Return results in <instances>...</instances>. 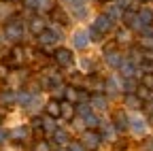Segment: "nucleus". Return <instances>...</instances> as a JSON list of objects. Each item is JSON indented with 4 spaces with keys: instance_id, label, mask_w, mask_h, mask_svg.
I'll use <instances>...</instances> for the list:
<instances>
[{
    "instance_id": "nucleus-18",
    "label": "nucleus",
    "mask_w": 153,
    "mask_h": 151,
    "mask_svg": "<svg viewBox=\"0 0 153 151\" xmlns=\"http://www.w3.org/2000/svg\"><path fill=\"white\" fill-rule=\"evenodd\" d=\"M62 115H64L66 119H72L74 109H72V104H70V102H64V104H62Z\"/></svg>"
},
{
    "instance_id": "nucleus-21",
    "label": "nucleus",
    "mask_w": 153,
    "mask_h": 151,
    "mask_svg": "<svg viewBox=\"0 0 153 151\" xmlns=\"http://www.w3.org/2000/svg\"><path fill=\"white\" fill-rule=\"evenodd\" d=\"M55 143H60V145H64V143H68V136H66V132H62V130H55Z\"/></svg>"
},
{
    "instance_id": "nucleus-35",
    "label": "nucleus",
    "mask_w": 153,
    "mask_h": 151,
    "mask_svg": "<svg viewBox=\"0 0 153 151\" xmlns=\"http://www.w3.org/2000/svg\"><path fill=\"white\" fill-rule=\"evenodd\" d=\"M102 2H108V0H102Z\"/></svg>"
},
{
    "instance_id": "nucleus-1",
    "label": "nucleus",
    "mask_w": 153,
    "mask_h": 151,
    "mask_svg": "<svg viewBox=\"0 0 153 151\" xmlns=\"http://www.w3.org/2000/svg\"><path fill=\"white\" fill-rule=\"evenodd\" d=\"M100 134L98 132H94V130H87L85 134H83V145L87 147V149H98V145H100Z\"/></svg>"
},
{
    "instance_id": "nucleus-4",
    "label": "nucleus",
    "mask_w": 153,
    "mask_h": 151,
    "mask_svg": "<svg viewBox=\"0 0 153 151\" xmlns=\"http://www.w3.org/2000/svg\"><path fill=\"white\" fill-rule=\"evenodd\" d=\"M94 28L98 30V32H108L111 28H113V19L108 15H100L98 19H96V24H94Z\"/></svg>"
},
{
    "instance_id": "nucleus-3",
    "label": "nucleus",
    "mask_w": 153,
    "mask_h": 151,
    "mask_svg": "<svg viewBox=\"0 0 153 151\" xmlns=\"http://www.w3.org/2000/svg\"><path fill=\"white\" fill-rule=\"evenodd\" d=\"M55 62L60 66H70L72 64V53L68 49H57L55 51Z\"/></svg>"
},
{
    "instance_id": "nucleus-16",
    "label": "nucleus",
    "mask_w": 153,
    "mask_h": 151,
    "mask_svg": "<svg viewBox=\"0 0 153 151\" xmlns=\"http://www.w3.org/2000/svg\"><path fill=\"white\" fill-rule=\"evenodd\" d=\"M91 106H94V109H106L104 96H91Z\"/></svg>"
},
{
    "instance_id": "nucleus-12",
    "label": "nucleus",
    "mask_w": 153,
    "mask_h": 151,
    "mask_svg": "<svg viewBox=\"0 0 153 151\" xmlns=\"http://www.w3.org/2000/svg\"><path fill=\"white\" fill-rule=\"evenodd\" d=\"M119 70H121V74H123L126 79H130L132 74H134V64H130V62H121Z\"/></svg>"
},
{
    "instance_id": "nucleus-8",
    "label": "nucleus",
    "mask_w": 153,
    "mask_h": 151,
    "mask_svg": "<svg viewBox=\"0 0 153 151\" xmlns=\"http://www.w3.org/2000/svg\"><path fill=\"white\" fill-rule=\"evenodd\" d=\"M30 30H32L34 34H43V32L47 30V26H45V22H43V19H38V17H36V19H32V22H30Z\"/></svg>"
},
{
    "instance_id": "nucleus-32",
    "label": "nucleus",
    "mask_w": 153,
    "mask_h": 151,
    "mask_svg": "<svg viewBox=\"0 0 153 151\" xmlns=\"http://www.w3.org/2000/svg\"><path fill=\"white\" fill-rule=\"evenodd\" d=\"M143 47H153V39H145V43H143Z\"/></svg>"
},
{
    "instance_id": "nucleus-27",
    "label": "nucleus",
    "mask_w": 153,
    "mask_h": 151,
    "mask_svg": "<svg viewBox=\"0 0 153 151\" xmlns=\"http://www.w3.org/2000/svg\"><path fill=\"white\" fill-rule=\"evenodd\" d=\"M89 34H91V39H94V41H98V39H100V36H102V32H98V30H96L94 26H91V30H89Z\"/></svg>"
},
{
    "instance_id": "nucleus-17",
    "label": "nucleus",
    "mask_w": 153,
    "mask_h": 151,
    "mask_svg": "<svg viewBox=\"0 0 153 151\" xmlns=\"http://www.w3.org/2000/svg\"><path fill=\"white\" fill-rule=\"evenodd\" d=\"M36 9H41V11H53V0H36Z\"/></svg>"
},
{
    "instance_id": "nucleus-33",
    "label": "nucleus",
    "mask_w": 153,
    "mask_h": 151,
    "mask_svg": "<svg viewBox=\"0 0 153 151\" xmlns=\"http://www.w3.org/2000/svg\"><path fill=\"white\" fill-rule=\"evenodd\" d=\"M119 7H130V0H119Z\"/></svg>"
},
{
    "instance_id": "nucleus-15",
    "label": "nucleus",
    "mask_w": 153,
    "mask_h": 151,
    "mask_svg": "<svg viewBox=\"0 0 153 151\" xmlns=\"http://www.w3.org/2000/svg\"><path fill=\"white\" fill-rule=\"evenodd\" d=\"M130 126L134 128V132H136V134H143V132H145V121H143V119H138V117H134Z\"/></svg>"
},
{
    "instance_id": "nucleus-29",
    "label": "nucleus",
    "mask_w": 153,
    "mask_h": 151,
    "mask_svg": "<svg viewBox=\"0 0 153 151\" xmlns=\"http://www.w3.org/2000/svg\"><path fill=\"white\" fill-rule=\"evenodd\" d=\"M126 89H128L130 94L134 91V81H132V79H128V81H126Z\"/></svg>"
},
{
    "instance_id": "nucleus-7",
    "label": "nucleus",
    "mask_w": 153,
    "mask_h": 151,
    "mask_svg": "<svg viewBox=\"0 0 153 151\" xmlns=\"http://www.w3.org/2000/svg\"><path fill=\"white\" fill-rule=\"evenodd\" d=\"M130 123H128V117H126V113H115V128L117 130H126Z\"/></svg>"
},
{
    "instance_id": "nucleus-25",
    "label": "nucleus",
    "mask_w": 153,
    "mask_h": 151,
    "mask_svg": "<svg viewBox=\"0 0 153 151\" xmlns=\"http://www.w3.org/2000/svg\"><path fill=\"white\" fill-rule=\"evenodd\" d=\"M102 134H104L106 138H113V128H111V123H102Z\"/></svg>"
},
{
    "instance_id": "nucleus-14",
    "label": "nucleus",
    "mask_w": 153,
    "mask_h": 151,
    "mask_svg": "<svg viewBox=\"0 0 153 151\" xmlns=\"http://www.w3.org/2000/svg\"><path fill=\"white\" fill-rule=\"evenodd\" d=\"M138 19L143 22V26H145V24H153V13L147 11V9H143V11L138 13Z\"/></svg>"
},
{
    "instance_id": "nucleus-2",
    "label": "nucleus",
    "mask_w": 153,
    "mask_h": 151,
    "mask_svg": "<svg viewBox=\"0 0 153 151\" xmlns=\"http://www.w3.org/2000/svg\"><path fill=\"white\" fill-rule=\"evenodd\" d=\"M4 32H7V36L11 41H19V39H22V24H19V22H11V24H7Z\"/></svg>"
},
{
    "instance_id": "nucleus-26",
    "label": "nucleus",
    "mask_w": 153,
    "mask_h": 151,
    "mask_svg": "<svg viewBox=\"0 0 153 151\" xmlns=\"http://www.w3.org/2000/svg\"><path fill=\"white\" fill-rule=\"evenodd\" d=\"M85 123H87L89 128H96V126H98V119H96L91 113H89V115H85Z\"/></svg>"
},
{
    "instance_id": "nucleus-9",
    "label": "nucleus",
    "mask_w": 153,
    "mask_h": 151,
    "mask_svg": "<svg viewBox=\"0 0 153 151\" xmlns=\"http://www.w3.org/2000/svg\"><path fill=\"white\" fill-rule=\"evenodd\" d=\"M87 32H76L74 34V47H79V49H83V47H87Z\"/></svg>"
},
{
    "instance_id": "nucleus-22",
    "label": "nucleus",
    "mask_w": 153,
    "mask_h": 151,
    "mask_svg": "<svg viewBox=\"0 0 153 151\" xmlns=\"http://www.w3.org/2000/svg\"><path fill=\"white\" fill-rule=\"evenodd\" d=\"M28 136V130L26 128H17V130H13V138H19V141H22V138H26Z\"/></svg>"
},
{
    "instance_id": "nucleus-28",
    "label": "nucleus",
    "mask_w": 153,
    "mask_h": 151,
    "mask_svg": "<svg viewBox=\"0 0 153 151\" xmlns=\"http://www.w3.org/2000/svg\"><path fill=\"white\" fill-rule=\"evenodd\" d=\"M2 100H4V102H13V100H15V96L7 91V94H2Z\"/></svg>"
},
{
    "instance_id": "nucleus-30",
    "label": "nucleus",
    "mask_w": 153,
    "mask_h": 151,
    "mask_svg": "<svg viewBox=\"0 0 153 151\" xmlns=\"http://www.w3.org/2000/svg\"><path fill=\"white\" fill-rule=\"evenodd\" d=\"M70 151H83V145H76L74 143V145H70Z\"/></svg>"
},
{
    "instance_id": "nucleus-31",
    "label": "nucleus",
    "mask_w": 153,
    "mask_h": 151,
    "mask_svg": "<svg viewBox=\"0 0 153 151\" xmlns=\"http://www.w3.org/2000/svg\"><path fill=\"white\" fill-rule=\"evenodd\" d=\"M119 41H123V43L128 41V32H126V30H123V32H119Z\"/></svg>"
},
{
    "instance_id": "nucleus-20",
    "label": "nucleus",
    "mask_w": 153,
    "mask_h": 151,
    "mask_svg": "<svg viewBox=\"0 0 153 151\" xmlns=\"http://www.w3.org/2000/svg\"><path fill=\"white\" fill-rule=\"evenodd\" d=\"M106 91L111 94V96H115V94H119V85L115 83V79H108V81H106Z\"/></svg>"
},
{
    "instance_id": "nucleus-6",
    "label": "nucleus",
    "mask_w": 153,
    "mask_h": 151,
    "mask_svg": "<svg viewBox=\"0 0 153 151\" xmlns=\"http://www.w3.org/2000/svg\"><path fill=\"white\" fill-rule=\"evenodd\" d=\"M47 115H49V117H60V115H62V104L57 102V100H51V102L47 104Z\"/></svg>"
},
{
    "instance_id": "nucleus-13",
    "label": "nucleus",
    "mask_w": 153,
    "mask_h": 151,
    "mask_svg": "<svg viewBox=\"0 0 153 151\" xmlns=\"http://www.w3.org/2000/svg\"><path fill=\"white\" fill-rule=\"evenodd\" d=\"M43 130L49 132V134H55L57 128H55V123H53V117H45V119H43Z\"/></svg>"
},
{
    "instance_id": "nucleus-10",
    "label": "nucleus",
    "mask_w": 153,
    "mask_h": 151,
    "mask_svg": "<svg viewBox=\"0 0 153 151\" xmlns=\"http://www.w3.org/2000/svg\"><path fill=\"white\" fill-rule=\"evenodd\" d=\"M126 104L132 106V109H140L143 106V100L138 96H134V94H128V96H126Z\"/></svg>"
},
{
    "instance_id": "nucleus-24",
    "label": "nucleus",
    "mask_w": 153,
    "mask_h": 151,
    "mask_svg": "<svg viewBox=\"0 0 153 151\" xmlns=\"http://www.w3.org/2000/svg\"><path fill=\"white\" fill-rule=\"evenodd\" d=\"M143 87L153 89V74H145V77H143Z\"/></svg>"
},
{
    "instance_id": "nucleus-34",
    "label": "nucleus",
    "mask_w": 153,
    "mask_h": 151,
    "mask_svg": "<svg viewBox=\"0 0 153 151\" xmlns=\"http://www.w3.org/2000/svg\"><path fill=\"white\" fill-rule=\"evenodd\" d=\"M57 151H70V149H57Z\"/></svg>"
},
{
    "instance_id": "nucleus-23",
    "label": "nucleus",
    "mask_w": 153,
    "mask_h": 151,
    "mask_svg": "<svg viewBox=\"0 0 153 151\" xmlns=\"http://www.w3.org/2000/svg\"><path fill=\"white\" fill-rule=\"evenodd\" d=\"M34 151H51V147H49V143H45V141H38V143L34 145Z\"/></svg>"
},
{
    "instance_id": "nucleus-11",
    "label": "nucleus",
    "mask_w": 153,
    "mask_h": 151,
    "mask_svg": "<svg viewBox=\"0 0 153 151\" xmlns=\"http://www.w3.org/2000/svg\"><path fill=\"white\" fill-rule=\"evenodd\" d=\"M106 62H108L111 66H121V62H123V60H121V55H119L117 51H115V53H113V51H108V53H106Z\"/></svg>"
},
{
    "instance_id": "nucleus-5",
    "label": "nucleus",
    "mask_w": 153,
    "mask_h": 151,
    "mask_svg": "<svg viewBox=\"0 0 153 151\" xmlns=\"http://www.w3.org/2000/svg\"><path fill=\"white\" fill-rule=\"evenodd\" d=\"M38 39H41V45L43 47H51L55 41H57V34L53 30H45L43 34H38Z\"/></svg>"
},
{
    "instance_id": "nucleus-19",
    "label": "nucleus",
    "mask_w": 153,
    "mask_h": 151,
    "mask_svg": "<svg viewBox=\"0 0 153 151\" xmlns=\"http://www.w3.org/2000/svg\"><path fill=\"white\" fill-rule=\"evenodd\" d=\"M64 96H66L68 102H74V100H79V91H76L74 87H66V94H64Z\"/></svg>"
}]
</instances>
